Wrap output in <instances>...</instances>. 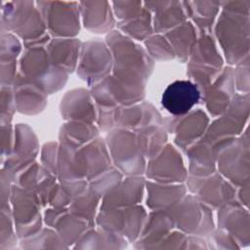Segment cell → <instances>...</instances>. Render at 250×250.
Instances as JSON below:
<instances>
[{
	"label": "cell",
	"instance_id": "6da1fadb",
	"mask_svg": "<svg viewBox=\"0 0 250 250\" xmlns=\"http://www.w3.org/2000/svg\"><path fill=\"white\" fill-rule=\"evenodd\" d=\"M200 93L195 84L190 81L178 80L171 83L164 91L161 99L162 105L174 115H182L197 104Z\"/></svg>",
	"mask_w": 250,
	"mask_h": 250
}]
</instances>
